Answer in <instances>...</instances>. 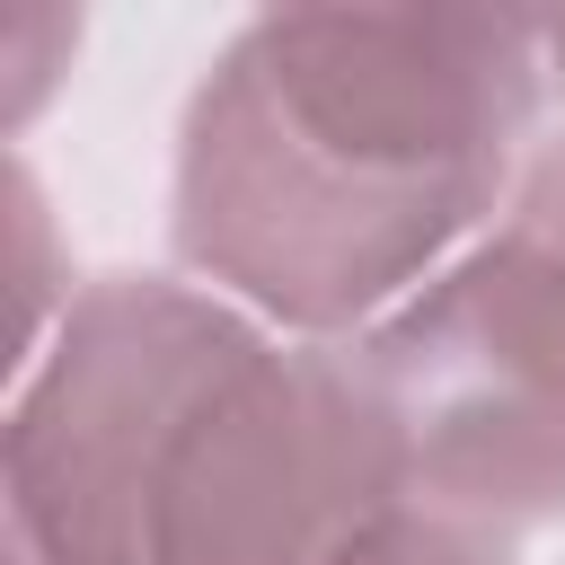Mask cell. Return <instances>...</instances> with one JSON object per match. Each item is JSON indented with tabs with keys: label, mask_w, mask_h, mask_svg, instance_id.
Masks as SVG:
<instances>
[{
	"label": "cell",
	"mask_w": 565,
	"mask_h": 565,
	"mask_svg": "<svg viewBox=\"0 0 565 565\" xmlns=\"http://www.w3.org/2000/svg\"><path fill=\"white\" fill-rule=\"evenodd\" d=\"M547 62L521 9H265L177 132V256L335 335L424 282L503 194Z\"/></svg>",
	"instance_id": "1"
},
{
	"label": "cell",
	"mask_w": 565,
	"mask_h": 565,
	"mask_svg": "<svg viewBox=\"0 0 565 565\" xmlns=\"http://www.w3.org/2000/svg\"><path fill=\"white\" fill-rule=\"evenodd\" d=\"M9 565H335L406 503L344 353H282L212 291L88 282L0 441Z\"/></svg>",
	"instance_id": "2"
},
{
	"label": "cell",
	"mask_w": 565,
	"mask_h": 565,
	"mask_svg": "<svg viewBox=\"0 0 565 565\" xmlns=\"http://www.w3.org/2000/svg\"><path fill=\"white\" fill-rule=\"evenodd\" d=\"M353 371L388 424L406 503L459 530L565 512V256L530 230L397 300Z\"/></svg>",
	"instance_id": "3"
},
{
	"label": "cell",
	"mask_w": 565,
	"mask_h": 565,
	"mask_svg": "<svg viewBox=\"0 0 565 565\" xmlns=\"http://www.w3.org/2000/svg\"><path fill=\"white\" fill-rule=\"evenodd\" d=\"M335 565H503V547H486V530H459V521H441L424 503H397Z\"/></svg>",
	"instance_id": "4"
},
{
	"label": "cell",
	"mask_w": 565,
	"mask_h": 565,
	"mask_svg": "<svg viewBox=\"0 0 565 565\" xmlns=\"http://www.w3.org/2000/svg\"><path fill=\"white\" fill-rule=\"evenodd\" d=\"M512 230H530V238H547V247L565 256V150H547V159H539V168L521 177Z\"/></svg>",
	"instance_id": "5"
},
{
	"label": "cell",
	"mask_w": 565,
	"mask_h": 565,
	"mask_svg": "<svg viewBox=\"0 0 565 565\" xmlns=\"http://www.w3.org/2000/svg\"><path fill=\"white\" fill-rule=\"evenodd\" d=\"M539 62H547V88L565 97V18H539Z\"/></svg>",
	"instance_id": "6"
}]
</instances>
